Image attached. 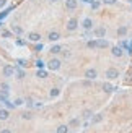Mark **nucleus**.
<instances>
[{
    "instance_id": "25",
    "label": "nucleus",
    "mask_w": 132,
    "mask_h": 133,
    "mask_svg": "<svg viewBox=\"0 0 132 133\" xmlns=\"http://www.w3.org/2000/svg\"><path fill=\"white\" fill-rule=\"evenodd\" d=\"M70 125H72V127H77V125H78V120H72Z\"/></svg>"
},
{
    "instance_id": "12",
    "label": "nucleus",
    "mask_w": 132,
    "mask_h": 133,
    "mask_svg": "<svg viewBox=\"0 0 132 133\" xmlns=\"http://www.w3.org/2000/svg\"><path fill=\"white\" fill-rule=\"evenodd\" d=\"M113 55H114V57H121L122 55V49L121 47H113Z\"/></svg>"
},
{
    "instance_id": "16",
    "label": "nucleus",
    "mask_w": 132,
    "mask_h": 133,
    "mask_svg": "<svg viewBox=\"0 0 132 133\" xmlns=\"http://www.w3.org/2000/svg\"><path fill=\"white\" fill-rule=\"evenodd\" d=\"M59 37H61V36H59V32H51V34H49V39H51V41H57Z\"/></svg>"
},
{
    "instance_id": "26",
    "label": "nucleus",
    "mask_w": 132,
    "mask_h": 133,
    "mask_svg": "<svg viewBox=\"0 0 132 133\" xmlns=\"http://www.w3.org/2000/svg\"><path fill=\"white\" fill-rule=\"evenodd\" d=\"M105 3H108V5H111V3H116V0H105Z\"/></svg>"
},
{
    "instance_id": "18",
    "label": "nucleus",
    "mask_w": 132,
    "mask_h": 133,
    "mask_svg": "<svg viewBox=\"0 0 132 133\" xmlns=\"http://www.w3.org/2000/svg\"><path fill=\"white\" fill-rule=\"evenodd\" d=\"M61 50H62V49H61V46H54V47L51 49V52H52V54H59Z\"/></svg>"
},
{
    "instance_id": "17",
    "label": "nucleus",
    "mask_w": 132,
    "mask_h": 133,
    "mask_svg": "<svg viewBox=\"0 0 132 133\" xmlns=\"http://www.w3.org/2000/svg\"><path fill=\"white\" fill-rule=\"evenodd\" d=\"M103 89H105L106 93H111V91L114 89V88H113V86H111V85H108V83H105V85H103Z\"/></svg>"
},
{
    "instance_id": "3",
    "label": "nucleus",
    "mask_w": 132,
    "mask_h": 133,
    "mask_svg": "<svg viewBox=\"0 0 132 133\" xmlns=\"http://www.w3.org/2000/svg\"><path fill=\"white\" fill-rule=\"evenodd\" d=\"M109 46V42L106 41V39H103V37H98V41H96V47H99V49H106Z\"/></svg>"
},
{
    "instance_id": "6",
    "label": "nucleus",
    "mask_w": 132,
    "mask_h": 133,
    "mask_svg": "<svg viewBox=\"0 0 132 133\" xmlns=\"http://www.w3.org/2000/svg\"><path fill=\"white\" fill-rule=\"evenodd\" d=\"M13 73H15V68H13V67H10V65L3 67V75H5V76H11Z\"/></svg>"
},
{
    "instance_id": "4",
    "label": "nucleus",
    "mask_w": 132,
    "mask_h": 133,
    "mask_svg": "<svg viewBox=\"0 0 132 133\" xmlns=\"http://www.w3.org/2000/svg\"><path fill=\"white\" fill-rule=\"evenodd\" d=\"M77 26H78V23H77V20H75V18L69 20V23H67V29H69V31H73V29H77Z\"/></svg>"
},
{
    "instance_id": "10",
    "label": "nucleus",
    "mask_w": 132,
    "mask_h": 133,
    "mask_svg": "<svg viewBox=\"0 0 132 133\" xmlns=\"http://www.w3.org/2000/svg\"><path fill=\"white\" fill-rule=\"evenodd\" d=\"M28 37H29V41H33V42H38L39 39H41V36H39L38 32H29V36Z\"/></svg>"
},
{
    "instance_id": "8",
    "label": "nucleus",
    "mask_w": 132,
    "mask_h": 133,
    "mask_svg": "<svg viewBox=\"0 0 132 133\" xmlns=\"http://www.w3.org/2000/svg\"><path fill=\"white\" fill-rule=\"evenodd\" d=\"M96 70L95 68H90V70H87V78H90V80H95L96 78Z\"/></svg>"
},
{
    "instance_id": "32",
    "label": "nucleus",
    "mask_w": 132,
    "mask_h": 133,
    "mask_svg": "<svg viewBox=\"0 0 132 133\" xmlns=\"http://www.w3.org/2000/svg\"><path fill=\"white\" fill-rule=\"evenodd\" d=\"M51 2H55V0H51Z\"/></svg>"
},
{
    "instance_id": "11",
    "label": "nucleus",
    "mask_w": 132,
    "mask_h": 133,
    "mask_svg": "<svg viewBox=\"0 0 132 133\" xmlns=\"http://www.w3.org/2000/svg\"><path fill=\"white\" fill-rule=\"evenodd\" d=\"M8 89H10V88H8V85H5V83H2V85H0V93H2L3 96H7V94H8Z\"/></svg>"
},
{
    "instance_id": "30",
    "label": "nucleus",
    "mask_w": 132,
    "mask_h": 133,
    "mask_svg": "<svg viewBox=\"0 0 132 133\" xmlns=\"http://www.w3.org/2000/svg\"><path fill=\"white\" fill-rule=\"evenodd\" d=\"M0 133H11V132H10V130H2Z\"/></svg>"
},
{
    "instance_id": "20",
    "label": "nucleus",
    "mask_w": 132,
    "mask_h": 133,
    "mask_svg": "<svg viewBox=\"0 0 132 133\" xmlns=\"http://www.w3.org/2000/svg\"><path fill=\"white\" fill-rule=\"evenodd\" d=\"M38 76H39V78H46V76H47V73H46V71H43V70H39V71H38Z\"/></svg>"
},
{
    "instance_id": "2",
    "label": "nucleus",
    "mask_w": 132,
    "mask_h": 133,
    "mask_svg": "<svg viewBox=\"0 0 132 133\" xmlns=\"http://www.w3.org/2000/svg\"><path fill=\"white\" fill-rule=\"evenodd\" d=\"M106 76H108L109 80H114V78H117V76H119V71H117L116 68H109L108 71H106Z\"/></svg>"
},
{
    "instance_id": "21",
    "label": "nucleus",
    "mask_w": 132,
    "mask_h": 133,
    "mask_svg": "<svg viewBox=\"0 0 132 133\" xmlns=\"http://www.w3.org/2000/svg\"><path fill=\"white\" fill-rule=\"evenodd\" d=\"M13 31L17 32V34H21V32H23V29H21V28H18V26H13Z\"/></svg>"
},
{
    "instance_id": "22",
    "label": "nucleus",
    "mask_w": 132,
    "mask_h": 133,
    "mask_svg": "<svg viewBox=\"0 0 132 133\" xmlns=\"http://www.w3.org/2000/svg\"><path fill=\"white\" fill-rule=\"evenodd\" d=\"M88 47H90V49H95V47H96V42H95V41H90V42H88Z\"/></svg>"
},
{
    "instance_id": "5",
    "label": "nucleus",
    "mask_w": 132,
    "mask_h": 133,
    "mask_svg": "<svg viewBox=\"0 0 132 133\" xmlns=\"http://www.w3.org/2000/svg\"><path fill=\"white\" fill-rule=\"evenodd\" d=\"M65 7L69 10H75L77 8V0H65Z\"/></svg>"
},
{
    "instance_id": "31",
    "label": "nucleus",
    "mask_w": 132,
    "mask_h": 133,
    "mask_svg": "<svg viewBox=\"0 0 132 133\" xmlns=\"http://www.w3.org/2000/svg\"><path fill=\"white\" fill-rule=\"evenodd\" d=\"M82 2H85V3H91L93 0H82Z\"/></svg>"
},
{
    "instance_id": "23",
    "label": "nucleus",
    "mask_w": 132,
    "mask_h": 133,
    "mask_svg": "<svg viewBox=\"0 0 132 133\" xmlns=\"http://www.w3.org/2000/svg\"><path fill=\"white\" fill-rule=\"evenodd\" d=\"M17 76H18V78H23V76H25V73H23L21 70H17Z\"/></svg>"
},
{
    "instance_id": "29",
    "label": "nucleus",
    "mask_w": 132,
    "mask_h": 133,
    "mask_svg": "<svg viewBox=\"0 0 132 133\" xmlns=\"http://www.w3.org/2000/svg\"><path fill=\"white\" fill-rule=\"evenodd\" d=\"M5 3H7V0H0V8H2V7L5 5Z\"/></svg>"
},
{
    "instance_id": "27",
    "label": "nucleus",
    "mask_w": 132,
    "mask_h": 133,
    "mask_svg": "<svg viewBox=\"0 0 132 133\" xmlns=\"http://www.w3.org/2000/svg\"><path fill=\"white\" fill-rule=\"evenodd\" d=\"M36 65H38L39 68H41V67H43V65H44V63H43V62H41V60H38V62H36Z\"/></svg>"
},
{
    "instance_id": "15",
    "label": "nucleus",
    "mask_w": 132,
    "mask_h": 133,
    "mask_svg": "<svg viewBox=\"0 0 132 133\" xmlns=\"http://www.w3.org/2000/svg\"><path fill=\"white\" fill-rule=\"evenodd\" d=\"M69 132V127L67 125H61V127L57 128V133H67Z\"/></svg>"
},
{
    "instance_id": "24",
    "label": "nucleus",
    "mask_w": 132,
    "mask_h": 133,
    "mask_svg": "<svg viewBox=\"0 0 132 133\" xmlns=\"http://www.w3.org/2000/svg\"><path fill=\"white\" fill-rule=\"evenodd\" d=\"M91 117V110H87L85 112V118H90Z\"/></svg>"
},
{
    "instance_id": "28",
    "label": "nucleus",
    "mask_w": 132,
    "mask_h": 133,
    "mask_svg": "<svg viewBox=\"0 0 132 133\" xmlns=\"http://www.w3.org/2000/svg\"><path fill=\"white\" fill-rule=\"evenodd\" d=\"M21 102H23L21 99H17V101H15V106H20V104H21Z\"/></svg>"
},
{
    "instance_id": "13",
    "label": "nucleus",
    "mask_w": 132,
    "mask_h": 133,
    "mask_svg": "<svg viewBox=\"0 0 132 133\" xmlns=\"http://www.w3.org/2000/svg\"><path fill=\"white\" fill-rule=\"evenodd\" d=\"M7 118H8V110L0 109V120H7Z\"/></svg>"
},
{
    "instance_id": "1",
    "label": "nucleus",
    "mask_w": 132,
    "mask_h": 133,
    "mask_svg": "<svg viewBox=\"0 0 132 133\" xmlns=\"http://www.w3.org/2000/svg\"><path fill=\"white\" fill-rule=\"evenodd\" d=\"M47 67H49L51 70H59V68H61V60L52 59V60L49 62V63H47Z\"/></svg>"
},
{
    "instance_id": "14",
    "label": "nucleus",
    "mask_w": 132,
    "mask_h": 133,
    "mask_svg": "<svg viewBox=\"0 0 132 133\" xmlns=\"http://www.w3.org/2000/svg\"><path fill=\"white\" fill-rule=\"evenodd\" d=\"M117 34H119V36H126V34H127V28L126 26H121L119 29H117Z\"/></svg>"
},
{
    "instance_id": "7",
    "label": "nucleus",
    "mask_w": 132,
    "mask_h": 133,
    "mask_svg": "<svg viewBox=\"0 0 132 133\" xmlns=\"http://www.w3.org/2000/svg\"><path fill=\"white\" fill-rule=\"evenodd\" d=\"M95 34H96V37H105L106 36V28H96V31H95Z\"/></svg>"
},
{
    "instance_id": "19",
    "label": "nucleus",
    "mask_w": 132,
    "mask_h": 133,
    "mask_svg": "<svg viewBox=\"0 0 132 133\" xmlns=\"http://www.w3.org/2000/svg\"><path fill=\"white\" fill-rule=\"evenodd\" d=\"M51 96H52V97H55V96H59V89H57V88H54V89L51 91Z\"/></svg>"
},
{
    "instance_id": "9",
    "label": "nucleus",
    "mask_w": 132,
    "mask_h": 133,
    "mask_svg": "<svg viewBox=\"0 0 132 133\" xmlns=\"http://www.w3.org/2000/svg\"><path fill=\"white\" fill-rule=\"evenodd\" d=\"M82 24H83V28H85V29H91V26H93V23H91V20H90V18H85Z\"/></svg>"
}]
</instances>
